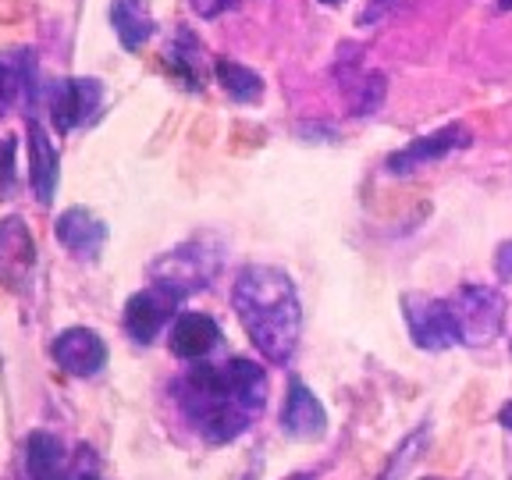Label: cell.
Masks as SVG:
<instances>
[{
    "mask_svg": "<svg viewBox=\"0 0 512 480\" xmlns=\"http://www.w3.org/2000/svg\"><path fill=\"white\" fill-rule=\"evenodd\" d=\"M36 271V239L18 214L0 221V285L11 292H29Z\"/></svg>",
    "mask_w": 512,
    "mask_h": 480,
    "instance_id": "ba28073f",
    "label": "cell"
},
{
    "mask_svg": "<svg viewBox=\"0 0 512 480\" xmlns=\"http://www.w3.org/2000/svg\"><path fill=\"white\" fill-rule=\"evenodd\" d=\"M50 356H54V363L64 374L96 377L107 367V342L93 328L75 324V328L57 331L54 342H50Z\"/></svg>",
    "mask_w": 512,
    "mask_h": 480,
    "instance_id": "30bf717a",
    "label": "cell"
},
{
    "mask_svg": "<svg viewBox=\"0 0 512 480\" xmlns=\"http://www.w3.org/2000/svg\"><path fill=\"white\" fill-rule=\"evenodd\" d=\"M178 303H182V299L171 296L168 288H160V285H146V288H139V292H132L125 303L128 338L139 345H150L153 338L171 324Z\"/></svg>",
    "mask_w": 512,
    "mask_h": 480,
    "instance_id": "9c48e42d",
    "label": "cell"
},
{
    "mask_svg": "<svg viewBox=\"0 0 512 480\" xmlns=\"http://www.w3.org/2000/svg\"><path fill=\"white\" fill-rule=\"evenodd\" d=\"M217 267H221V246L210 235H196V239L182 242V246L168 249L157 264L150 267L153 285L168 288L171 296L185 299L192 292H200L214 281Z\"/></svg>",
    "mask_w": 512,
    "mask_h": 480,
    "instance_id": "3957f363",
    "label": "cell"
},
{
    "mask_svg": "<svg viewBox=\"0 0 512 480\" xmlns=\"http://www.w3.org/2000/svg\"><path fill=\"white\" fill-rule=\"evenodd\" d=\"M22 463L29 480H72V466L64 459V445L50 431H29L22 441Z\"/></svg>",
    "mask_w": 512,
    "mask_h": 480,
    "instance_id": "2e32d148",
    "label": "cell"
},
{
    "mask_svg": "<svg viewBox=\"0 0 512 480\" xmlns=\"http://www.w3.org/2000/svg\"><path fill=\"white\" fill-rule=\"evenodd\" d=\"M192 4V11L200 18H221V15H228V11H235L239 8V0H189Z\"/></svg>",
    "mask_w": 512,
    "mask_h": 480,
    "instance_id": "cb8c5ba5",
    "label": "cell"
},
{
    "mask_svg": "<svg viewBox=\"0 0 512 480\" xmlns=\"http://www.w3.org/2000/svg\"><path fill=\"white\" fill-rule=\"evenodd\" d=\"M15 136L0 139V200L15 189Z\"/></svg>",
    "mask_w": 512,
    "mask_h": 480,
    "instance_id": "7402d4cb",
    "label": "cell"
},
{
    "mask_svg": "<svg viewBox=\"0 0 512 480\" xmlns=\"http://www.w3.org/2000/svg\"><path fill=\"white\" fill-rule=\"evenodd\" d=\"M281 431L296 441H317L328 431V413H324L320 399L299 381V377L288 381L285 409H281Z\"/></svg>",
    "mask_w": 512,
    "mask_h": 480,
    "instance_id": "4fadbf2b",
    "label": "cell"
},
{
    "mask_svg": "<svg viewBox=\"0 0 512 480\" xmlns=\"http://www.w3.org/2000/svg\"><path fill=\"white\" fill-rule=\"evenodd\" d=\"M402 317H406L409 338H413L416 349L445 352L452 345H463L448 299L424 296V292H406L402 296Z\"/></svg>",
    "mask_w": 512,
    "mask_h": 480,
    "instance_id": "5b68a950",
    "label": "cell"
},
{
    "mask_svg": "<svg viewBox=\"0 0 512 480\" xmlns=\"http://www.w3.org/2000/svg\"><path fill=\"white\" fill-rule=\"evenodd\" d=\"M498 424H502V427H505V431H512V399H509V402H505V406H502V409H498Z\"/></svg>",
    "mask_w": 512,
    "mask_h": 480,
    "instance_id": "484cf974",
    "label": "cell"
},
{
    "mask_svg": "<svg viewBox=\"0 0 512 480\" xmlns=\"http://www.w3.org/2000/svg\"><path fill=\"white\" fill-rule=\"evenodd\" d=\"M427 480H438V477H427Z\"/></svg>",
    "mask_w": 512,
    "mask_h": 480,
    "instance_id": "f1b7e54d",
    "label": "cell"
},
{
    "mask_svg": "<svg viewBox=\"0 0 512 480\" xmlns=\"http://www.w3.org/2000/svg\"><path fill=\"white\" fill-rule=\"evenodd\" d=\"M345 89H349L352 118H370V114L381 111L384 96H388V75L384 72H360Z\"/></svg>",
    "mask_w": 512,
    "mask_h": 480,
    "instance_id": "ffe728a7",
    "label": "cell"
},
{
    "mask_svg": "<svg viewBox=\"0 0 512 480\" xmlns=\"http://www.w3.org/2000/svg\"><path fill=\"white\" fill-rule=\"evenodd\" d=\"M54 235L75 260H86L93 264L100 249L107 242V224L86 207H68L57 214V224H54Z\"/></svg>",
    "mask_w": 512,
    "mask_h": 480,
    "instance_id": "7c38bea8",
    "label": "cell"
},
{
    "mask_svg": "<svg viewBox=\"0 0 512 480\" xmlns=\"http://www.w3.org/2000/svg\"><path fill=\"white\" fill-rule=\"evenodd\" d=\"M111 29L125 50H143L157 32L150 0H111Z\"/></svg>",
    "mask_w": 512,
    "mask_h": 480,
    "instance_id": "ac0fdd59",
    "label": "cell"
},
{
    "mask_svg": "<svg viewBox=\"0 0 512 480\" xmlns=\"http://www.w3.org/2000/svg\"><path fill=\"white\" fill-rule=\"evenodd\" d=\"M221 324L207 313H196V310H185L171 320V331H168V349L171 356L185 363H203L210 352L221 345Z\"/></svg>",
    "mask_w": 512,
    "mask_h": 480,
    "instance_id": "8fae6325",
    "label": "cell"
},
{
    "mask_svg": "<svg viewBox=\"0 0 512 480\" xmlns=\"http://www.w3.org/2000/svg\"><path fill=\"white\" fill-rule=\"evenodd\" d=\"M495 274L502 281L512 278V239H505L502 246H498V253H495Z\"/></svg>",
    "mask_w": 512,
    "mask_h": 480,
    "instance_id": "d4e9b609",
    "label": "cell"
},
{
    "mask_svg": "<svg viewBox=\"0 0 512 480\" xmlns=\"http://www.w3.org/2000/svg\"><path fill=\"white\" fill-rule=\"evenodd\" d=\"M395 4H399V0H367V4H363V11L356 15V25H360V29H370V25L381 22V18L388 15Z\"/></svg>",
    "mask_w": 512,
    "mask_h": 480,
    "instance_id": "603a6c76",
    "label": "cell"
},
{
    "mask_svg": "<svg viewBox=\"0 0 512 480\" xmlns=\"http://www.w3.org/2000/svg\"><path fill=\"white\" fill-rule=\"evenodd\" d=\"M175 392L189 424L210 445H228L246 434L253 416H260V409L267 406V374L246 356H232L224 363L189 367Z\"/></svg>",
    "mask_w": 512,
    "mask_h": 480,
    "instance_id": "6da1fadb",
    "label": "cell"
},
{
    "mask_svg": "<svg viewBox=\"0 0 512 480\" xmlns=\"http://www.w3.org/2000/svg\"><path fill=\"white\" fill-rule=\"evenodd\" d=\"M164 68L168 75L189 93H203L207 89V50H203L200 36L192 29H178L175 40L164 47Z\"/></svg>",
    "mask_w": 512,
    "mask_h": 480,
    "instance_id": "5bb4252c",
    "label": "cell"
},
{
    "mask_svg": "<svg viewBox=\"0 0 512 480\" xmlns=\"http://www.w3.org/2000/svg\"><path fill=\"white\" fill-rule=\"evenodd\" d=\"M512 8V0H498V11H509Z\"/></svg>",
    "mask_w": 512,
    "mask_h": 480,
    "instance_id": "83f0119b",
    "label": "cell"
},
{
    "mask_svg": "<svg viewBox=\"0 0 512 480\" xmlns=\"http://www.w3.org/2000/svg\"><path fill=\"white\" fill-rule=\"evenodd\" d=\"M214 79L221 82V89L232 100H239V104H256L260 96H264V79L253 72V68H246V64L239 61H228V57H221V61L214 64Z\"/></svg>",
    "mask_w": 512,
    "mask_h": 480,
    "instance_id": "d6986e66",
    "label": "cell"
},
{
    "mask_svg": "<svg viewBox=\"0 0 512 480\" xmlns=\"http://www.w3.org/2000/svg\"><path fill=\"white\" fill-rule=\"evenodd\" d=\"M324 8H338V4H345V0H320Z\"/></svg>",
    "mask_w": 512,
    "mask_h": 480,
    "instance_id": "4316f807",
    "label": "cell"
},
{
    "mask_svg": "<svg viewBox=\"0 0 512 480\" xmlns=\"http://www.w3.org/2000/svg\"><path fill=\"white\" fill-rule=\"evenodd\" d=\"M470 143H473L470 128H466L463 121H448V125L434 128V132H427V136L402 146L399 153H392V157L384 160V168L392 171V175H409V171L427 168V164H434V160H445L448 153L466 150Z\"/></svg>",
    "mask_w": 512,
    "mask_h": 480,
    "instance_id": "52a82bcc",
    "label": "cell"
},
{
    "mask_svg": "<svg viewBox=\"0 0 512 480\" xmlns=\"http://www.w3.org/2000/svg\"><path fill=\"white\" fill-rule=\"evenodd\" d=\"M25 143H29V182L36 200L50 207L57 192V146L36 118H25Z\"/></svg>",
    "mask_w": 512,
    "mask_h": 480,
    "instance_id": "9a60e30c",
    "label": "cell"
},
{
    "mask_svg": "<svg viewBox=\"0 0 512 480\" xmlns=\"http://www.w3.org/2000/svg\"><path fill=\"white\" fill-rule=\"evenodd\" d=\"M427 441H431V427H427V424L416 427V431L409 434V438L402 441L399 448H395L392 456H388V463H384V470H381V480H402V477H406L409 466L424 456Z\"/></svg>",
    "mask_w": 512,
    "mask_h": 480,
    "instance_id": "44dd1931",
    "label": "cell"
},
{
    "mask_svg": "<svg viewBox=\"0 0 512 480\" xmlns=\"http://www.w3.org/2000/svg\"><path fill=\"white\" fill-rule=\"evenodd\" d=\"M15 100H25L29 107L36 100V54L25 47L0 54V121L15 107Z\"/></svg>",
    "mask_w": 512,
    "mask_h": 480,
    "instance_id": "e0dca14e",
    "label": "cell"
},
{
    "mask_svg": "<svg viewBox=\"0 0 512 480\" xmlns=\"http://www.w3.org/2000/svg\"><path fill=\"white\" fill-rule=\"evenodd\" d=\"M232 306L242 331L267 363L285 367L296 356L299 331H303V306H299L296 285L281 267H242L232 285Z\"/></svg>",
    "mask_w": 512,
    "mask_h": 480,
    "instance_id": "7a4b0ae2",
    "label": "cell"
},
{
    "mask_svg": "<svg viewBox=\"0 0 512 480\" xmlns=\"http://www.w3.org/2000/svg\"><path fill=\"white\" fill-rule=\"evenodd\" d=\"M104 104V86L96 79H57L47 86V111L57 132L86 125Z\"/></svg>",
    "mask_w": 512,
    "mask_h": 480,
    "instance_id": "8992f818",
    "label": "cell"
},
{
    "mask_svg": "<svg viewBox=\"0 0 512 480\" xmlns=\"http://www.w3.org/2000/svg\"><path fill=\"white\" fill-rule=\"evenodd\" d=\"M452 317L459 324V338L463 345H488L502 335L505 324V296L495 285H459L452 296Z\"/></svg>",
    "mask_w": 512,
    "mask_h": 480,
    "instance_id": "277c9868",
    "label": "cell"
}]
</instances>
